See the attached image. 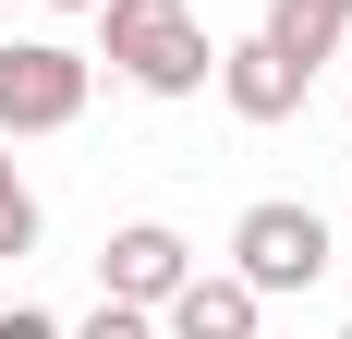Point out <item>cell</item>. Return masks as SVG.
Here are the masks:
<instances>
[{
  "instance_id": "obj_2",
  "label": "cell",
  "mask_w": 352,
  "mask_h": 339,
  "mask_svg": "<svg viewBox=\"0 0 352 339\" xmlns=\"http://www.w3.org/2000/svg\"><path fill=\"white\" fill-rule=\"evenodd\" d=\"M340 267V231H328L304 194H267L231 218V279H243L255 303H280V291H316V279Z\"/></svg>"
},
{
  "instance_id": "obj_11",
  "label": "cell",
  "mask_w": 352,
  "mask_h": 339,
  "mask_svg": "<svg viewBox=\"0 0 352 339\" xmlns=\"http://www.w3.org/2000/svg\"><path fill=\"white\" fill-rule=\"evenodd\" d=\"M49 12H98V0H49Z\"/></svg>"
},
{
  "instance_id": "obj_3",
  "label": "cell",
  "mask_w": 352,
  "mask_h": 339,
  "mask_svg": "<svg viewBox=\"0 0 352 339\" xmlns=\"http://www.w3.org/2000/svg\"><path fill=\"white\" fill-rule=\"evenodd\" d=\"M98 97V61L61 49V36H12L0 49V134H73Z\"/></svg>"
},
{
  "instance_id": "obj_12",
  "label": "cell",
  "mask_w": 352,
  "mask_h": 339,
  "mask_svg": "<svg viewBox=\"0 0 352 339\" xmlns=\"http://www.w3.org/2000/svg\"><path fill=\"white\" fill-rule=\"evenodd\" d=\"M340 61H352V25H340Z\"/></svg>"
},
{
  "instance_id": "obj_9",
  "label": "cell",
  "mask_w": 352,
  "mask_h": 339,
  "mask_svg": "<svg viewBox=\"0 0 352 339\" xmlns=\"http://www.w3.org/2000/svg\"><path fill=\"white\" fill-rule=\"evenodd\" d=\"M61 339H158V315H146V303H109V291H98V315H85V327H61Z\"/></svg>"
},
{
  "instance_id": "obj_14",
  "label": "cell",
  "mask_w": 352,
  "mask_h": 339,
  "mask_svg": "<svg viewBox=\"0 0 352 339\" xmlns=\"http://www.w3.org/2000/svg\"><path fill=\"white\" fill-rule=\"evenodd\" d=\"M0 303H12V291H0Z\"/></svg>"
},
{
  "instance_id": "obj_10",
  "label": "cell",
  "mask_w": 352,
  "mask_h": 339,
  "mask_svg": "<svg viewBox=\"0 0 352 339\" xmlns=\"http://www.w3.org/2000/svg\"><path fill=\"white\" fill-rule=\"evenodd\" d=\"M0 339H61V315H36V303H0Z\"/></svg>"
},
{
  "instance_id": "obj_6",
  "label": "cell",
  "mask_w": 352,
  "mask_h": 339,
  "mask_svg": "<svg viewBox=\"0 0 352 339\" xmlns=\"http://www.w3.org/2000/svg\"><path fill=\"white\" fill-rule=\"evenodd\" d=\"M158 339H267V303H255L231 267H195L170 303H158Z\"/></svg>"
},
{
  "instance_id": "obj_5",
  "label": "cell",
  "mask_w": 352,
  "mask_h": 339,
  "mask_svg": "<svg viewBox=\"0 0 352 339\" xmlns=\"http://www.w3.org/2000/svg\"><path fill=\"white\" fill-rule=\"evenodd\" d=\"M207 85L231 97V121H255V134H267V121H292V109H304V85H316V73L292 61V49H267V36H231Z\"/></svg>"
},
{
  "instance_id": "obj_8",
  "label": "cell",
  "mask_w": 352,
  "mask_h": 339,
  "mask_svg": "<svg viewBox=\"0 0 352 339\" xmlns=\"http://www.w3.org/2000/svg\"><path fill=\"white\" fill-rule=\"evenodd\" d=\"M36 231H49V218H36V194H25V170L0 158V267H12V255H36Z\"/></svg>"
},
{
  "instance_id": "obj_7",
  "label": "cell",
  "mask_w": 352,
  "mask_h": 339,
  "mask_svg": "<svg viewBox=\"0 0 352 339\" xmlns=\"http://www.w3.org/2000/svg\"><path fill=\"white\" fill-rule=\"evenodd\" d=\"M340 25H352V0H267V25H255V36L292 49L304 73H328V61H340Z\"/></svg>"
},
{
  "instance_id": "obj_13",
  "label": "cell",
  "mask_w": 352,
  "mask_h": 339,
  "mask_svg": "<svg viewBox=\"0 0 352 339\" xmlns=\"http://www.w3.org/2000/svg\"><path fill=\"white\" fill-rule=\"evenodd\" d=\"M340 255H352V231H340Z\"/></svg>"
},
{
  "instance_id": "obj_1",
  "label": "cell",
  "mask_w": 352,
  "mask_h": 339,
  "mask_svg": "<svg viewBox=\"0 0 352 339\" xmlns=\"http://www.w3.org/2000/svg\"><path fill=\"white\" fill-rule=\"evenodd\" d=\"M98 61L134 85V97H207V25H195V0H98Z\"/></svg>"
},
{
  "instance_id": "obj_4",
  "label": "cell",
  "mask_w": 352,
  "mask_h": 339,
  "mask_svg": "<svg viewBox=\"0 0 352 339\" xmlns=\"http://www.w3.org/2000/svg\"><path fill=\"white\" fill-rule=\"evenodd\" d=\"M182 279H195V242H182L170 218H122V231L98 242V291H109V303H146V315H158Z\"/></svg>"
},
{
  "instance_id": "obj_15",
  "label": "cell",
  "mask_w": 352,
  "mask_h": 339,
  "mask_svg": "<svg viewBox=\"0 0 352 339\" xmlns=\"http://www.w3.org/2000/svg\"><path fill=\"white\" fill-rule=\"evenodd\" d=\"M340 339H352V327H340Z\"/></svg>"
}]
</instances>
